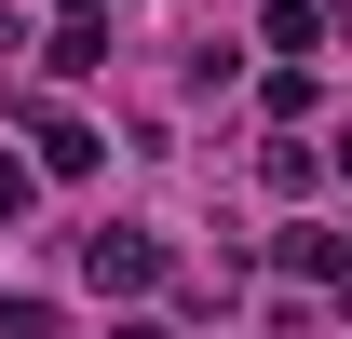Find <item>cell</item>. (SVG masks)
I'll list each match as a JSON object with an SVG mask.
<instances>
[{"label":"cell","instance_id":"obj_1","mask_svg":"<svg viewBox=\"0 0 352 339\" xmlns=\"http://www.w3.org/2000/svg\"><path fill=\"white\" fill-rule=\"evenodd\" d=\"M82 285H95V298H149V285H163V245L109 217V231H82Z\"/></svg>","mask_w":352,"mask_h":339},{"label":"cell","instance_id":"obj_2","mask_svg":"<svg viewBox=\"0 0 352 339\" xmlns=\"http://www.w3.org/2000/svg\"><path fill=\"white\" fill-rule=\"evenodd\" d=\"M258 41H285V68H311V54H339V0H271Z\"/></svg>","mask_w":352,"mask_h":339},{"label":"cell","instance_id":"obj_3","mask_svg":"<svg viewBox=\"0 0 352 339\" xmlns=\"http://www.w3.org/2000/svg\"><path fill=\"white\" fill-rule=\"evenodd\" d=\"M285 271H298V285H352V231H325V217H298V231H285Z\"/></svg>","mask_w":352,"mask_h":339},{"label":"cell","instance_id":"obj_4","mask_svg":"<svg viewBox=\"0 0 352 339\" xmlns=\"http://www.w3.org/2000/svg\"><path fill=\"white\" fill-rule=\"evenodd\" d=\"M28 123H41V163H54V176H82V163H109V150H95V123H68V109H28Z\"/></svg>","mask_w":352,"mask_h":339},{"label":"cell","instance_id":"obj_5","mask_svg":"<svg viewBox=\"0 0 352 339\" xmlns=\"http://www.w3.org/2000/svg\"><path fill=\"white\" fill-rule=\"evenodd\" d=\"M82 68H109V14H68L54 28V82H82Z\"/></svg>","mask_w":352,"mask_h":339},{"label":"cell","instance_id":"obj_6","mask_svg":"<svg viewBox=\"0 0 352 339\" xmlns=\"http://www.w3.org/2000/svg\"><path fill=\"white\" fill-rule=\"evenodd\" d=\"M0 217H28V163H0Z\"/></svg>","mask_w":352,"mask_h":339},{"label":"cell","instance_id":"obj_7","mask_svg":"<svg viewBox=\"0 0 352 339\" xmlns=\"http://www.w3.org/2000/svg\"><path fill=\"white\" fill-rule=\"evenodd\" d=\"M54 14H109V0H54Z\"/></svg>","mask_w":352,"mask_h":339},{"label":"cell","instance_id":"obj_8","mask_svg":"<svg viewBox=\"0 0 352 339\" xmlns=\"http://www.w3.org/2000/svg\"><path fill=\"white\" fill-rule=\"evenodd\" d=\"M0 41H14V0H0Z\"/></svg>","mask_w":352,"mask_h":339},{"label":"cell","instance_id":"obj_9","mask_svg":"<svg viewBox=\"0 0 352 339\" xmlns=\"http://www.w3.org/2000/svg\"><path fill=\"white\" fill-rule=\"evenodd\" d=\"M122 339H163V326H122Z\"/></svg>","mask_w":352,"mask_h":339},{"label":"cell","instance_id":"obj_10","mask_svg":"<svg viewBox=\"0 0 352 339\" xmlns=\"http://www.w3.org/2000/svg\"><path fill=\"white\" fill-rule=\"evenodd\" d=\"M339 190H352V150H339Z\"/></svg>","mask_w":352,"mask_h":339}]
</instances>
